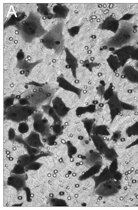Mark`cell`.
<instances>
[{"label":"cell","instance_id":"21","mask_svg":"<svg viewBox=\"0 0 138 210\" xmlns=\"http://www.w3.org/2000/svg\"><path fill=\"white\" fill-rule=\"evenodd\" d=\"M121 136V132L119 131H117L115 132L113 134L111 139L113 141H117Z\"/></svg>","mask_w":138,"mask_h":210},{"label":"cell","instance_id":"26","mask_svg":"<svg viewBox=\"0 0 138 210\" xmlns=\"http://www.w3.org/2000/svg\"><path fill=\"white\" fill-rule=\"evenodd\" d=\"M20 105H22L24 106L28 102V101L27 99H22L20 101Z\"/></svg>","mask_w":138,"mask_h":210},{"label":"cell","instance_id":"1","mask_svg":"<svg viewBox=\"0 0 138 210\" xmlns=\"http://www.w3.org/2000/svg\"><path fill=\"white\" fill-rule=\"evenodd\" d=\"M133 28L132 25L127 24L119 28V31L111 38L109 44L110 46L120 47L129 42L132 38L133 34Z\"/></svg>","mask_w":138,"mask_h":210},{"label":"cell","instance_id":"9","mask_svg":"<svg viewBox=\"0 0 138 210\" xmlns=\"http://www.w3.org/2000/svg\"><path fill=\"white\" fill-rule=\"evenodd\" d=\"M103 27L105 29L111 30L113 32H116L119 26L118 21L113 18H108L105 21L103 24Z\"/></svg>","mask_w":138,"mask_h":210},{"label":"cell","instance_id":"25","mask_svg":"<svg viewBox=\"0 0 138 210\" xmlns=\"http://www.w3.org/2000/svg\"><path fill=\"white\" fill-rule=\"evenodd\" d=\"M137 145H138V138L127 146L126 148H129L133 146Z\"/></svg>","mask_w":138,"mask_h":210},{"label":"cell","instance_id":"4","mask_svg":"<svg viewBox=\"0 0 138 210\" xmlns=\"http://www.w3.org/2000/svg\"><path fill=\"white\" fill-rule=\"evenodd\" d=\"M135 48L133 46L126 45L113 52V54L117 57L121 66H123L128 60L131 58V53Z\"/></svg>","mask_w":138,"mask_h":210},{"label":"cell","instance_id":"13","mask_svg":"<svg viewBox=\"0 0 138 210\" xmlns=\"http://www.w3.org/2000/svg\"><path fill=\"white\" fill-rule=\"evenodd\" d=\"M95 105H91L86 107L78 108L76 110V113L77 115L79 116L86 112H95Z\"/></svg>","mask_w":138,"mask_h":210},{"label":"cell","instance_id":"15","mask_svg":"<svg viewBox=\"0 0 138 210\" xmlns=\"http://www.w3.org/2000/svg\"><path fill=\"white\" fill-rule=\"evenodd\" d=\"M113 89L112 83H110L104 94V97L105 100L108 101L113 96L115 93L113 92Z\"/></svg>","mask_w":138,"mask_h":210},{"label":"cell","instance_id":"10","mask_svg":"<svg viewBox=\"0 0 138 210\" xmlns=\"http://www.w3.org/2000/svg\"><path fill=\"white\" fill-rule=\"evenodd\" d=\"M109 66L114 72L117 71L120 67L121 65L116 56L111 55L107 59Z\"/></svg>","mask_w":138,"mask_h":210},{"label":"cell","instance_id":"24","mask_svg":"<svg viewBox=\"0 0 138 210\" xmlns=\"http://www.w3.org/2000/svg\"><path fill=\"white\" fill-rule=\"evenodd\" d=\"M54 131L57 133H59L61 132V128L60 125L58 124L56 125L54 127Z\"/></svg>","mask_w":138,"mask_h":210},{"label":"cell","instance_id":"27","mask_svg":"<svg viewBox=\"0 0 138 210\" xmlns=\"http://www.w3.org/2000/svg\"><path fill=\"white\" fill-rule=\"evenodd\" d=\"M136 66L138 68V62L136 64Z\"/></svg>","mask_w":138,"mask_h":210},{"label":"cell","instance_id":"14","mask_svg":"<svg viewBox=\"0 0 138 210\" xmlns=\"http://www.w3.org/2000/svg\"><path fill=\"white\" fill-rule=\"evenodd\" d=\"M94 132L96 135L104 136H108L110 133L107 127L104 125L99 126L94 129Z\"/></svg>","mask_w":138,"mask_h":210},{"label":"cell","instance_id":"5","mask_svg":"<svg viewBox=\"0 0 138 210\" xmlns=\"http://www.w3.org/2000/svg\"><path fill=\"white\" fill-rule=\"evenodd\" d=\"M57 81L58 86L61 88L75 93L78 96H80L81 90L73 85L63 77H58L57 79Z\"/></svg>","mask_w":138,"mask_h":210},{"label":"cell","instance_id":"17","mask_svg":"<svg viewBox=\"0 0 138 210\" xmlns=\"http://www.w3.org/2000/svg\"><path fill=\"white\" fill-rule=\"evenodd\" d=\"M106 156L109 159H113L117 156V154L115 150L113 149H108L106 152Z\"/></svg>","mask_w":138,"mask_h":210},{"label":"cell","instance_id":"19","mask_svg":"<svg viewBox=\"0 0 138 210\" xmlns=\"http://www.w3.org/2000/svg\"><path fill=\"white\" fill-rule=\"evenodd\" d=\"M40 122L39 121H36L35 124H34V126L36 130L38 131L41 132L43 130L44 126L43 125L44 123Z\"/></svg>","mask_w":138,"mask_h":210},{"label":"cell","instance_id":"18","mask_svg":"<svg viewBox=\"0 0 138 210\" xmlns=\"http://www.w3.org/2000/svg\"><path fill=\"white\" fill-rule=\"evenodd\" d=\"M121 105L123 110L134 111L135 110V107L133 105L123 102L121 101Z\"/></svg>","mask_w":138,"mask_h":210},{"label":"cell","instance_id":"8","mask_svg":"<svg viewBox=\"0 0 138 210\" xmlns=\"http://www.w3.org/2000/svg\"><path fill=\"white\" fill-rule=\"evenodd\" d=\"M66 61L71 69L73 77L75 78H76V69L78 66L77 60L75 57L69 51L67 52Z\"/></svg>","mask_w":138,"mask_h":210},{"label":"cell","instance_id":"6","mask_svg":"<svg viewBox=\"0 0 138 210\" xmlns=\"http://www.w3.org/2000/svg\"><path fill=\"white\" fill-rule=\"evenodd\" d=\"M52 103L53 109L56 113L59 116H65L70 110L62 99L59 97H56L54 99Z\"/></svg>","mask_w":138,"mask_h":210},{"label":"cell","instance_id":"16","mask_svg":"<svg viewBox=\"0 0 138 210\" xmlns=\"http://www.w3.org/2000/svg\"><path fill=\"white\" fill-rule=\"evenodd\" d=\"M84 126L88 133L91 132L93 125V122L90 120H86L83 121Z\"/></svg>","mask_w":138,"mask_h":210},{"label":"cell","instance_id":"7","mask_svg":"<svg viewBox=\"0 0 138 210\" xmlns=\"http://www.w3.org/2000/svg\"><path fill=\"white\" fill-rule=\"evenodd\" d=\"M123 73L125 77L129 82L133 83H138V71L132 66H125Z\"/></svg>","mask_w":138,"mask_h":210},{"label":"cell","instance_id":"23","mask_svg":"<svg viewBox=\"0 0 138 210\" xmlns=\"http://www.w3.org/2000/svg\"><path fill=\"white\" fill-rule=\"evenodd\" d=\"M13 98L9 97L6 98L4 101V106L8 108L10 107L13 102Z\"/></svg>","mask_w":138,"mask_h":210},{"label":"cell","instance_id":"20","mask_svg":"<svg viewBox=\"0 0 138 210\" xmlns=\"http://www.w3.org/2000/svg\"><path fill=\"white\" fill-rule=\"evenodd\" d=\"M28 127L25 123H21L19 126V130L21 133H25L27 132L28 130Z\"/></svg>","mask_w":138,"mask_h":210},{"label":"cell","instance_id":"2","mask_svg":"<svg viewBox=\"0 0 138 210\" xmlns=\"http://www.w3.org/2000/svg\"><path fill=\"white\" fill-rule=\"evenodd\" d=\"M34 110L31 106L21 105H15L8 108L7 115L13 120H21V118H26L33 113Z\"/></svg>","mask_w":138,"mask_h":210},{"label":"cell","instance_id":"12","mask_svg":"<svg viewBox=\"0 0 138 210\" xmlns=\"http://www.w3.org/2000/svg\"><path fill=\"white\" fill-rule=\"evenodd\" d=\"M125 133L129 137L135 136H138V121L128 127L126 129Z\"/></svg>","mask_w":138,"mask_h":210},{"label":"cell","instance_id":"3","mask_svg":"<svg viewBox=\"0 0 138 210\" xmlns=\"http://www.w3.org/2000/svg\"><path fill=\"white\" fill-rule=\"evenodd\" d=\"M121 102L117 94L115 93L113 96L107 102L109 110L111 122L117 116L120 114L123 110Z\"/></svg>","mask_w":138,"mask_h":210},{"label":"cell","instance_id":"11","mask_svg":"<svg viewBox=\"0 0 138 210\" xmlns=\"http://www.w3.org/2000/svg\"><path fill=\"white\" fill-rule=\"evenodd\" d=\"M91 138L96 147L102 150H105L106 148V145L104 141L101 137L98 135H95L91 136Z\"/></svg>","mask_w":138,"mask_h":210},{"label":"cell","instance_id":"22","mask_svg":"<svg viewBox=\"0 0 138 210\" xmlns=\"http://www.w3.org/2000/svg\"><path fill=\"white\" fill-rule=\"evenodd\" d=\"M131 58L132 59L138 61V48H135L131 53Z\"/></svg>","mask_w":138,"mask_h":210}]
</instances>
